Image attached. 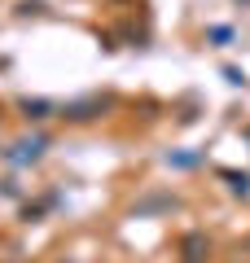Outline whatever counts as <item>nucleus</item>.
<instances>
[{"mask_svg":"<svg viewBox=\"0 0 250 263\" xmlns=\"http://www.w3.org/2000/svg\"><path fill=\"white\" fill-rule=\"evenodd\" d=\"M44 145H48L44 136H31V141H18L9 154H5V158H9V162H35L40 154H44Z\"/></svg>","mask_w":250,"mask_h":263,"instance_id":"obj_1","label":"nucleus"},{"mask_svg":"<svg viewBox=\"0 0 250 263\" xmlns=\"http://www.w3.org/2000/svg\"><path fill=\"white\" fill-rule=\"evenodd\" d=\"M93 110H105V97H93V101H75V105H66V119H93Z\"/></svg>","mask_w":250,"mask_h":263,"instance_id":"obj_2","label":"nucleus"},{"mask_svg":"<svg viewBox=\"0 0 250 263\" xmlns=\"http://www.w3.org/2000/svg\"><path fill=\"white\" fill-rule=\"evenodd\" d=\"M22 110H27V119H48V110H53V105H48V101H31V97H27V101H22Z\"/></svg>","mask_w":250,"mask_h":263,"instance_id":"obj_3","label":"nucleus"},{"mask_svg":"<svg viewBox=\"0 0 250 263\" xmlns=\"http://www.w3.org/2000/svg\"><path fill=\"white\" fill-rule=\"evenodd\" d=\"M224 180H228L237 193H250V176H237V171H224Z\"/></svg>","mask_w":250,"mask_h":263,"instance_id":"obj_4","label":"nucleus"},{"mask_svg":"<svg viewBox=\"0 0 250 263\" xmlns=\"http://www.w3.org/2000/svg\"><path fill=\"white\" fill-rule=\"evenodd\" d=\"M171 162H176V167H193L198 158H193V154H171Z\"/></svg>","mask_w":250,"mask_h":263,"instance_id":"obj_5","label":"nucleus"}]
</instances>
